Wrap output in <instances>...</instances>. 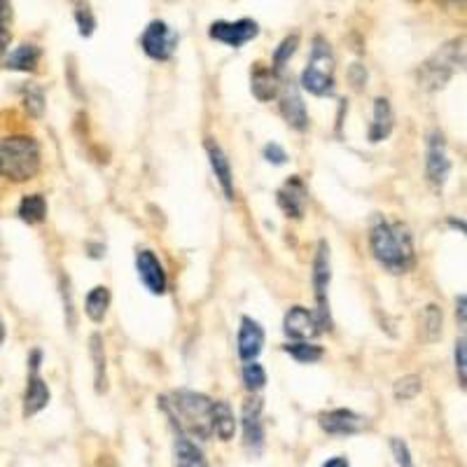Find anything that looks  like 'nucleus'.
Segmentation results:
<instances>
[{
    "instance_id": "f257e3e1",
    "label": "nucleus",
    "mask_w": 467,
    "mask_h": 467,
    "mask_svg": "<svg viewBox=\"0 0 467 467\" xmlns=\"http://www.w3.org/2000/svg\"><path fill=\"white\" fill-rule=\"evenodd\" d=\"M369 248L374 260L391 273H407L416 264L414 237L404 222L388 220L384 215L374 218L369 227Z\"/></svg>"
},
{
    "instance_id": "f03ea898",
    "label": "nucleus",
    "mask_w": 467,
    "mask_h": 467,
    "mask_svg": "<svg viewBox=\"0 0 467 467\" xmlns=\"http://www.w3.org/2000/svg\"><path fill=\"white\" fill-rule=\"evenodd\" d=\"M161 409H164L166 416H171L190 437L208 439L213 435V428H211L213 400L203 395V393L176 391L171 395V400L161 397Z\"/></svg>"
},
{
    "instance_id": "7ed1b4c3",
    "label": "nucleus",
    "mask_w": 467,
    "mask_h": 467,
    "mask_svg": "<svg viewBox=\"0 0 467 467\" xmlns=\"http://www.w3.org/2000/svg\"><path fill=\"white\" fill-rule=\"evenodd\" d=\"M42 166L40 143L33 136H7L0 141V176L13 183L36 177Z\"/></svg>"
},
{
    "instance_id": "20e7f679",
    "label": "nucleus",
    "mask_w": 467,
    "mask_h": 467,
    "mask_svg": "<svg viewBox=\"0 0 467 467\" xmlns=\"http://www.w3.org/2000/svg\"><path fill=\"white\" fill-rule=\"evenodd\" d=\"M465 65V38H454L444 42L437 52L428 56L419 68V82L428 91L444 89L454 75Z\"/></svg>"
},
{
    "instance_id": "39448f33",
    "label": "nucleus",
    "mask_w": 467,
    "mask_h": 467,
    "mask_svg": "<svg viewBox=\"0 0 467 467\" xmlns=\"http://www.w3.org/2000/svg\"><path fill=\"white\" fill-rule=\"evenodd\" d=\"M302 89L314 96H332L337 89V59L327 38L311 40V56L302 73Z\"/></svg>"
},
{
    "instance_id": "423d86ee",
    "label": "nucleus",
    "mask_w": 467,
    "mask_h": 467,
    "mask_svg": "<svg viewBox=\"0 0 467 467\" xmlns=\"http://www.w3.org/2000/svg\"><path fill=\"white\" fill-rule=\"evenodd\" d=\"M330 281H332V264H330V246L327 241H320L314 255V272H311V283H314L316 295V316L323 327V332L332 330V314H330Z\"/></svg>"
},
{
    "instance_id": "0eeeda50",
    "label": "nucleus",
    "mask_w": 467,
    "mask_h": 467,
    "mask_svg": "<svg viewBox=\"0 0 467 467\" xmlns=\"http://www.w3.org/2000/svg\"><path fill=\"white\" fill-rule=\"evenodd\" d=\"M180 36L164 19H152L141 33V49L152 61H169L176 54Z\"/></svg>"
},
{
    "instance_id": "6e6552de",
    "label": "nucleus",
    "mask_w": 467,
    "mask_h": 467,
    "mask_svg": "<svg viewBox=\"0 0 467 467\" xmlns=\"http://www.w3.org/2000/svg\"><path fill=\"white\" fill-rule=\"evenodd\" d=\"M208 36H211V40L222 42V45H227V48L241 49L243 45H248V42H253L255 38L260 36V24L250 17L237 19V22L220 19V22H213V24H211Z\"/></svg>"
},
{
    "instance_id": "1a4fd4ad",
    "label": "nucleus",
    "mask_w": 467,
    "mask_h": 467,
    "mask_svg": "<svg viewBox=\"0 0 467 467\" xmlns=\"http://www.w3.org/2000/svg\"><path fill=\"white\" fill-rule=\"evenodd\" d=\"M40 365H42V350L36 349L30 350L29 355V384H26V393H24V416L30 419V416L40 414L42 409L49 404V385L45 384V379L40 376Z\"/></svg>"
},
{
    "instance_id": "9d476101",
    "label": "nucleus",
    "mask_w": 467,
    "mask_h": 467,
    "mask_svg": "<svg viewBox=\"0 0 467 467\" xmlns=\"http://www.w3.org/2000/svg\"><path fill=\"white\" fill-rule=\"evenodd\" d=\"M426 176L435 187L446 185L451 176V160L446 152V141L444 134L437 129H432L426 136Z\"/></svg>"
},
{
    "instance_id": "9b49d317",
    "label": "nucleus",
    "mask_w": 467,
    "mask_h": 467,
    "mask_svg": "<svg viewBox=\"0 0 467 467\" xmlns=\"http://www.w3.org/2000/svg\"><path fill=\"white\" fill-rule=\"evenodd\" d=\"M283 332L292 342H311L323 332V327H320L316 311L307 307H292L283 318Z\"/></svg>"
},
{
    "instance_id": "f8f14e48",
    "label": "nucleus",
    "mask_w": 467,
    "mask_h": 467,
    "mask_svg": "<svg viewBox=\"0 0 467 467\" xmlns=\"http://www.w3.org/2000/svg\"><path fill=\"white\" fill-rule=\"evenodd\" d=\"M241 426H243V444H246V449L253 451V454H260L262 446H264V423H262L260 397H250L248 402L243 404Z\"/></svg>"
},
{
    "instance_id": "ddd939ff",
    "label": "nucleus",
    "mask_w": 467,
    "mask_h": 467,
    "mask_svg": "<svg viewBox=\"0 0 467 467\" xmlns=\"http://www.w3.org/2000/svg\"><path fill=\"white\" fill-rule=\"evenodd\" d=\"M276 202L288 218L302 220L307 213L308 203V190L304 180L299 176H292L285 180V185L276 192Z\"/></svg>"
},
{
    "instance_id": "4468645a",
    "label": "nucleus",
    "mask_w": 467,
    "mask_h": 467,
    "mask_svg": "<svg viewBox=\"0 0 467 467\" xmlns=\"http://www.w3.org/2000/svg\"><path fill=\"white\" fill-rule=\"evenodd\" d=\"M136 272L141 283L145 285V290L152 292V295H164L166 292V272L164 264L160 262V257L152 253V250L143 248L136 253Z\"/></svg>"
},
{
    "instance_id": "2eb2a0df",
    "label": "nucleus",
    "mask_w": 467,
    "mask_h": 467,
    "mask_svg": "<svg viewBox=\"0 0 467 467\" xmlns=\"http://www.w3.org/2000/svg\"><path fill=\"white\" fill-rule=\"evenodd\" d=\"M278 101H281V115L288 125L295 131H307L308 129V113L307 103H304L299 89L292 82L281 84V94H278Z\"/></svg>"
},
{
    "instance_id": "dca6fc26",
    "label": "nucleus",
    "mask_w": 467,
    "mask_h": 467,
    "mask_svg": "<svg viewBox=\"0 0 467 467\" xmlns=\"http://www.w3.org/2000/svg\"><path fill=\"white\" fill-rule=\"evenodd\" d=\"M169 420H171L173 428V458H176V467H211L203 451L195 444V439L177 426L171 416H169Z\"/></svg>"
},
{
    "instance_id": "f3484780",
    "label": "nucleus",
    "mask_w": 467,
    "mask_h": 467,
    "mask_svg": "<svg viewBox=\"0 0 467 467\" xmlns=\"http://www.w3.org/2000/svg\"><path fill=\"white\" fill-rule=\"evenodd\" d=\"M318 423L327 435H337V437L358 435L367 426V420L350 409H332L327 414H320Z\"/></svg>"
},
{
    "instance_id": "a211bd4d",
    "label": "nucleus",
    "mask_w": 467,
    "mask_h": 467,
    "mask_svg": "<svg viewBox=\"0 0 467 467\" xmlns=\"http://www.w3.org/2000/svg\"><path fill=\"white\" fill-rule=\"evenodd\" d=\"M208 161H211V169H213V176L218 180L220 190L225 195L227 202H234V171H231V161L227 157V152L220 148V143H215L213 138H208L206 143Z\"/></svg>"
},
{
    "instance_id": "6ab92c4d",
    "label": "nucleus",
    "mask_w": 467,
    "mask_h": 467,
    "mask_svg": "<svg viewBox=\"0 0 467 467\" xmlns=\"http://www.w3.org/2000/svg\"><path fill=\"white\" fill-rule=\"evenodd\" d=\"M238 358L243 362L257 360V355L264 349V327L250 316H243L238 327Z\"/></svg>"
},
{
    "instance_id": "aec40b11",
    "label": "nucleus",
    "mask_w": 467,
    "mask_h": 467,
    "mask_svg": "<svg viewBox=\"0 0 467 467\" xmlns=\"http://www.w3.org/2000/svg\"><path fill=\"white\" fill-rule=\"evenodd\" d=\"M281 84H283L281 75H278L273 68H269V65L257 64L253 68V73H250V91H253L255 99L262 103H269L273 101V99H278Z\"/></svg>"
},
{
    "instance_id": "412c9836",
    "label": "nucleus",
    "mask_w": 467,
    "mask_h": 467,
    "mask_svg": "<svg viewBox=\"0 0 467 467\" xmlns=\"http://www.w3.org/2000/svg\"><path fill=\"white\" fill-rule=\"evenodd\" d=\"M393 126H395V113H393V106L388 99L379 96L374 99V113H372V125L367 136L372 143H381L393 134Z\"/></svg>"
},
{
    "instance_id": "4be33fe9",
    "label": "nucleus",
    "mask_w": 467,
    "mask_h": 467,
    "mask_svg": "<svg viewBox=\"0 0 467 467\" xmlns=\"http://www.w3.org/2000/svg\"><path fill=\"white\" fill-rule=\"evenodd\" d=\"M40 48L33 45V42H24V45H19V48H14L13 52L7 54L5 68L17 73H33L38 68V64H40Z\"/></svg>"
},
{
    "instance_id": "5701e85b",
    "label": "nucleus",
    "mask_w": 467,
    "mask_h": 467,
    "mask_svg": "<svg viewBox=\"0 0 467 467\" xmlns=\"http://www.w3.org/2000/svg\"><path fill=\"white\" fill-rule=\"evenodd\" d=\"M211 428H213V435H218L222 442H229L237 432V419H234V411H231L229 404L225 400H215L213 411H211Z\"/></svg>"
},
{
    "instance_id": "b1692460",
    "label": "nucleus",
    "mask_w": 467,
    "mask_h": 467,
    "mask_svg": "<svg viewBox=\"0 0 467 467\" xmlns=\"http://www.w3.org/2000/svg\"><path fill=\"white\" fill-rule=\"evenodd\" d=\"M110 290H108L106 285H96L91 290L87 292V299H84V314L91 323H103L108 316V308H110Z\"/></svg>"
},
{
    "instance_id": "393cba45",
    "label": "nucleus",
    "mask_w": 467,
    "mask_h": 467,
    "mask_svg": "<svg viewBox=\"0 0 467 467\" xmlns=\"http://www.w3.org/2000/svg\"><path fill=\"white\" fill-rule=\"evenodd\" d=\"M89 355L94 362V385L96 393H106L108 388V374H106V349H103V337L99 332H94L89 337Z\"/></svg>"
},
{
    "instance_id": "a878e982",
    "label": "nucleus",
    "mask_w": 467,
    "mask_h": 467,
    "mask_svg": "<svg viewBox=\"0 0 467 467\" xmlns=\"http://www.w3.org/2000/svg\"><path fill=\"white\" fill-rule=\"evenodd\" d=\"M17 215L26 225H40L42 220L48 218V202L42 195H29L22 199L17 208Z\"/></svg>"
},
{
    "instance_id": "bb28decb",
    "label": "nucleus",
    "mask_w": 467,
    "mask_h": 467,
    "mask_svg": "<svg viewBox=\"0 0 467 467\" xmlns=\"http://www.w3.org/2000/svg\"><path fill=\"white\" fill-rule=\"evenodd\" d=\"M420 330H423V339L426 342H437L442 337V325H444V314L437 304H428L423 308V318H420Z\"/></svg>"
},
{
    "instance_id": "cd10ccee",
    "label": "nucleus",
    "mask_w": 467,
    "mask_h": 467,
    "mask_svg": "<svg viewBox=\"0 0 467 467\" xmlns=\"http://www.w3.org/2000/svg\"><path fill=\"white\" fill-rule=\"evenodd\" d=\"M285 353L295 358L297 362H302V365H314V362L323 360V355L325 350L320 349L318 343H311V342H292L285 346Z\"/></svg>"
},
{
    "instance_id": "c85d7f7f",
    "label": "nucleus",
    "mask_w": 467,
    "mask_h": 467,
    "mask_svg": "<svg viewBox=\"0 0 467 467\" xmlns=\"http://www.w3.org/2000/svg\"><path fill=\"white\" fill-rule=\"evenodd\" d=\"M73 3V17H75L77 33L82 38H91L96 30L94 10L89 7L87 0H71Z\"/></svg>"
},
{
    "instance_id": "c756f323",
    "label": "nucleus",
    "mask_w": 467,
    "mask_h": 467,
    "mask_svg": "<svg viewBox=\"0 0 467 467\" xmlns=\"http://www.w3.org/2000/svg\"><path fill=\"white\" fill-rule=\"evenodd\" d=\"M297 49H299V33H290V36H285L283 40L278 42V48L273 49V71H283L285 65L290 64V59L297 54Z\"/></svg>"
},
{
    "instance_id": "7c9ffc66",
    "label": "nucleus",
    "mask_w": 467,
    "mask_h": 467,
    "mask_svg": "<svg viewBox=\"0 0 467 467\" xmlns=\"http://www.w3.org/2000/svg\"><path fill=\"white\" fill-rule=\"evenodd\" d=\"M241 379L250 393H260L266 385V369L257 360H250L243 365Z\"/></svg>"
},
{
    "instance_id": "2f4dec72",
    "label": "nucleus",
    "mask_w": 467,
    "mask_h": 467,
    "mask_svg": "<svg viewBox=\"0 0 467 467\" xmlns=\"http://www.w3.org/2000/svg\"><path fill=\"white\" fill-rule=\"evenodd\" d=\"M420 391H423V381H420V376H416V374H407V376L397 379L395 385H393V395H395V400H400V402L414 400Z\"/></svg>"
},
{
    "instance_id": "473e14b6",
    "label": "nucleus",
    "mask_w": 467,
    "mask_h": 467,
    "mask_svg": "<svg viewBox=\"0 0 467 467\" xmlns=\"http://www.w3.org/2000/svg\"><path fill=\"white\" fill-rule=\"evenodd\" d=\"M24 108L29 110V115H33V117H42V113H45V94H42V89L33 87V84L26 87Z\"/></svg>"
},
{
    "instance_id": "72a5a7b5",
    "label": "nucleus",
    "mask_w": 467,
    "mask_h": 467,
    "mask_svg": "<svg viewBox=\"0 0 467 467\" xmlns=\"http://www.w3.org/2000/svg\"><path fill=\"white\" fill-rule=\"evenodd\" d=\"M465 337H461L455 342V350H454V358H455V374H458V384L461 388H465L467 384V349H465Z\"/></svg>"
},
{
    "instance_id": "f704fd0d",
    "label": "nucleus",
    "mask_w": 467,
    "mask_h": 467,
    "mask_svg": "<svg viewBox=\"0 0 467 467\" xmlns=\"http://www.w3.org/2000/svg\"><path fill=\"white\" fill-rule=\"evenodd\" d=\"M391 449L393 455H395V461L400 467H416L414 465V458H411V451H409V444L400 437H393L391 439Z\"/></svg>"
},
{
    "instance_id": "c9c22d12",
    "label": "nucleus",
    "mask_w": 467,
    "mask_h": 467,
    "mask_svg": "<svg viewBox=\"0 0 467 467\" xmlns=\"http://www.w3.org/2000/svg\"><path fill=\"white\" fill-rule=\"evenodd\" d=\"M61 295H64V311L65 320H68V327L75 330V308H73V292H71V281L68 276H61Z\"/></svg>"
},
{
    "instance_id": "e433bc0d",
    "label": "nucleus",
    "mask_w": 467,
    "mask_h": 467,
    "mask_svg": "<svg viewBox=\"0 0 467 467\" xmlns=\"http://www.w3.org/2000/svg\"><path fill=\"white\" fill-rule=\"evenodd\" d=\"M262 154H264V160L273 166H283L285 161H288V152H285L278 143H266Z\"/></svg>"
},
{
    "instance_id": "4c0bfd02",
    "label": "nucleus",
    "mask_w": 467,
    "mask_h": 467,
    "mask_svg": "<svg viewBox=\"0 0 467 467\" xmlns=\"http://www.w3.org/2000/svg\"><path fill=\"white\" fill-rule=\"evenodd\" d=\"M349 77H350V82H353L355 87L360 89L362 84L367 82V71H365V65H360V64H353V65H350Z\"/></svg>"
},
{
    "instance_id": "58836bf2",
    "label": "nucleus",
    "mask_w": 467,
    "mask_h": 467,
    "mask_svg": "<svg viewBox=\"0 0 467 467\" xmlns=\"http://www.w3.org/2000/svg\"><path fill=\"white\" fill-rule=\"evenodd\" d=\"M465 304H467L465 295L455 297V316H458V320H461V327H465Z\"/></svg>"
},
{
    "instance_id": "ea45409f",
    "label": "nucleus",
    "mask_w": 467,
    "mask_h": 467,
    "mask_svg": "<svg viewBox=\"0 0 467 467\" xmlns=\"http://www.w3.org/2000/svg\"><path fill=\"white\" fill-rule=\"evenodd\" d=\"M10 17H13V3H10V0H0V22L7 24Z\"/></svg>"
},
{
    "instance_id": "a19ab883",
    "label": "nucleus",
    "mask_w": 467,
    "mask_h": 467,
    "mask_svg": "<svg viewBox=\"0 0 467 467\" xmlns=\"http://www.w3.org/2000/svg\"><path fill=\"white\" fill-rule=\"evenodd\" d=\"M10 29H7V24H3V22H0V54L5 52L7 48H10Z\"/></svg>"
},
{
    "instance_id": "79ce46f5",
    "label": "nucleus",
    "mask_w": 467,
    "mask_h": 467,
    "mask_svg": "<svg viewBox=\"0 0 467 467\" xmlns=\"http://www.w3.org/2000/svg\"><path fill=\"white\" fill-rule=\"evenodd\" d=\"M323 467H350V465L346 458H342V455H334V458H330L327 463H323Z\"/></svg>"
},
{
    "instance_id": "37998d69",
    "label": "nucleus",
    "mask_w": 467,
    "mask_h": 467,
    "mask_svg": "<svg viewBox=\"0 0 467 467\" xmlns=\"http://www.w3.org/2000/svg\"><path fill=\"white\" fill-rule=\"evenodd\" d=\"M5 337H7L5 323H3V318H0V346H3V343H5Z\"/></svg>"
}]
</instances>
